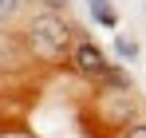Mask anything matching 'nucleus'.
<instances>
[{
	"label": "nucleus",
	"instance_id": "nucleus-2",
	"mask_svg": "<svg viewBox=\"0 0 146 138\" xmlns=\"http://www.w3.org/2000/svg\"><path fill=\"white\" fill-rule=\"evenodd\" d=\"M71 67L79 75H87V79H103L111 63H107V55H103V47L95 40H75L71 44Z\"/></svg>",
	"mask_w": 146,
	"mask_h": 138
},
{
	"label": "nucleus",
	"instance_id": "nucleus-4",
	"mask_svg": "<svg viewBox=\"0 0 146 138\" xmlns=\"http://www.w3.org/2000/svg\"><path fill=\"white\" fill-rule=\"evenodd\" d=\"M20 8H24V0H0V24L16 20V16H20Z\"/></svg>",
	"mask_w": 146,
	"mask_h": 138
},
{
	"label": "nucleus",
	"instance_id": "nucleus-5",
	"mask_svg": "<svg viewBox=\"0 0 146 138\" xmlns=\"http://www.w3.org/2000/svg\"><path fill=\"white\" fill-rule=\"evenodd\" d=\"M122 138H146V122H130V126L122 130Z\"/></svg>",
	"mask_w": 146,
	"mask_h": 138
},
{
	"label": "nucleus",
	"instance_id": "nucleus-3",
	"mask_svg": "<svg viewBox=\"0 0 146 138\" xmlns=\"http://www.w3.org/2000/svg\"><path fill=\"white\" fill-rule=\"evenodd\" d=\"M91 12H95V20H99V24L115 28V12H111V4H107V0H91Z\"/></svg>",
	"mask_w": 146,
	"mask_h": 138
},
{
	"label": "nucleus",
	"instance_id": "nucleus-6",
	"mask_svg": "<svg viewBox=\"0 0 146 138\" xmlns=\"http://www.w3.org/2000/svg\"><path fill=\"white\" fill-rule=\"evenodd\" d=\"M44 8H48V12H63V8H67V0H44Z\"/></svg>",
	"mask_w": 146,
	"mask_h": 138
},
{
	"label": "nucleus",
	"instance_id": "nucleus-1",
	"mask_svg": "<svg viewBox=\"0 0 146 138\" xmlns=\"http://www.w3.org/2000/svg\"><path fill=\"white\" fill-rule=\"evenodd\" d=\"M24 44L32 47V55H40V59L55 63V59H63V55L71 51V44H75V32H71V24L63 20L59 12H48V8H40V12H36V16L28 20Z\"/></svg>",
	"mask_w": 146,
	"mask_h": 138
}]
</instances>
